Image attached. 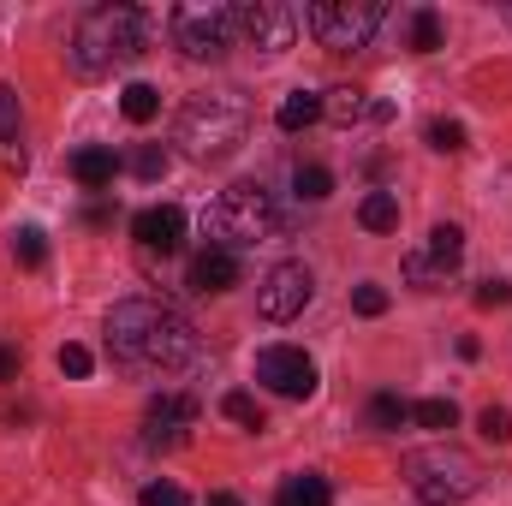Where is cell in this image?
<instances>
[{
  "label": "cell",
  "mask_w": 512,
  "mask_h": 506,
  "mask_svg": "<svg viewBox=\"0 0 512 506\" xmlns=\"http://www.w3.org/2000/svg\"><path fill=\"white\" fill-rule=\"evenodd\" d=\"M12 256H18L24 268H42V262H48V239H42V227H24V233L12 239Z\"/></svg>",
  "instance_id": "484cf974"
},
{
  "label": "cell",
  "mask_w": 512,
  "mask_h": 506,
  "mask_svg": "<svg viewBox=\"0 0 512 506\" xmlns=\"http://www.w3.org/2000/svg\"><path fill=\"white\" fill-rule=\"evenodd\" d=\"M120 114H126L131 126H149V120L161 114V90H155V84H126V96H120Z\"/></svg>",
  "instance_id": "44dd1931"
},
{
  "label": "cell",
  "mask_w": 512,
  "mask_h": 506,
  "mask_svg": "<svg viewBox=\"0 0 512 506\" xmlns=\"http://www.w3.org/2000/svg\"><path fill=\"white\" fill-rule=\"evenodd\" d=\"M292 191H298L304 203H322V197L334 191V173H328V167H298V173H292Z\"/></svg>",
  "instance_id": "d4e9b609"
},
{
  "label": "cell",
  "mask_w": 512,
  "mask_h": 506,
  "mask_svg": "<svg viewBox=\"0 0 512 506\" xmlns=\"http://www.w3.org/2000/svg\"><path fill=\"white\" fill-rule=\"evenodd\" d=\"M477 304H483V310H501V304H512V286L507 280H483V286H477Z\"/></svg>",
  "instance_id": "836d02e7"
},
{
  "label": "cell",
  "mask_w": 512,
  "mask_h": 506,
  "mask_svg": "<svg viewBox=\"0 0 512 506\" xmlns=\"http://www.w3.org/2000/svg\"><path fill=\"white\" fill-rule=\"evenodd\" d=\"M316 120H322V96H316V90H292V96L280 102V114H274L280 131H304V126H316Z\"/></svg>",
  "instance_id": "ac0fdd59"
},
{
  "label": "cell",
  "mask_w": 512,
  "mask_h": 506,
  "mask_svg": "<svg viewBox=\"0 0 512 506\" xmlns=\"http://www.w3.org/2000/svg\"><path fill=\"white\" fill-rule=\"evenodd\" d=\"M274 506H334V489H328V477L298 471V477H286V483H280Z\"/></svg>",
  "instance_id": "e0dca14e"
},
{
  "label": "cell",
  "mask_w": 512,
  "mask_h": 506,
  "mask_svg": "<svg viewBox=\"0 0 512 506\" xmlns=\"http://www.w3.org/2000/svg\"><path fill=\"white\" fill-rule=\"evenodd\" d=\"M191 423H197V399H185V393H161V399L143 411V447L173 453V447L191 441Z\"/></svg>",
  "instance_id": "7c38bea8"
},
{
  "label": "cell",
  "mask_w": 512,
  "mask_h": 506,
  "mask_svg": "<svg viewBox=\"0 0 512 506\" xmlns=\"http://www.w3.org/2000/svg\"><path fill=\"white\" fill-rule=\"evenodd\" d=\"M137 506H191V495H185L179 483H143Z\"/></svg>",
  "instance_id": "f546056e"
},
{
  "label": "cell",
  "mask_w": 512,
  "mask_h": 506,
  "mask_svg": "<svg viewBox=\"0 0 512 506\" xmlns=\"http://www.w3.org/2000/svg\"><path fill=\"white\" fill-rule=\"evenodd\" d=\"M18 376V352H12V346H0V381H12Z\"/></svg>",
  "instance_id": "e575fe53"
},
{
  "label": "cell",
  "mask_w": 512,
  "mask_h": 506,
  "mask_svg": "<svg viewBox=\"0 0 512 506\" xmlns=\"http://www.w3.org/2000/svg\"><path fill=\"white\" fill-rule=\"evenodd\" d=\"M358 221H364L370 233H393V227H399V197H393V191H370V197L358 203Z\"/></svg>",
  "instance_id": "ffe728a7"
},
{
  "label": "cell",
  "mask_w": 512,
  "mask_h": 506,
  "mask_svg": "<svg viewBox=\"0 0 512 506\" xmlns=\"http://www.w3.org/2000/svg\"><path fill=\"white\" fill-rule=\"evenodd\" d=\"M209 506H245V501H239V495H227V489H221V495H209Z\"/></svg>",
  "instance_id": "d590c367"
},
{
  "label": "cell",
  "mask_w": 512,
  "mask_h": 506,
  "mask_svg": "<svg viewBox=\"0 0 512 506\" xmlns=\"http://www.w3.org/2000/svg\"><path fill=\"white\" fill-rule=\"evenodd\" d=\"M429 143H435L441 155H453V149H465V126H459V120H429Z\"/></svg>",
  "instance_id": "4dcf8cb0"
},
{
  "label": "cell",
  "mask_w": 512,
  "mask_h": 506,
  "mask_svg": "<svg viewBox=\"0 0 512 506\" xmlns=\"http://www.w3.org/2000/svg\"><path fill=\"white\" fill-rule=\"evenodd\" d=\"M256 381L280 399H310L316 393V358L304 346H262L256 352Z\"/></svg>",
  "instance_id": "9c48e42d"
},
{
  "label": "cell",
  "mask_w": 512,
  "mask_h": 506,
  "mask_svg": "<svg viewBox=\"0 0 512 506\" xmlns=\"http://www.w3.org/2000/svg\"><path fill=\"white\" fill-rule=\"evenodd\" d=\"M459 262H465V233H459L453 221H441V227L429 233V245L405 251V286H417V292H441V286L459 274Z\"/></svg>",
  "instance_id": "ba28073f"
},
{
  "label": "cell",
  "mask_w": 512,
  "mask_h": 506,
  "mask_svg": "<svg viewBox=\"0 0 512 506\" xmlns=\"http://www.w3.org/2000/svg\"><path fill=\"white\" fill-rule=\"evenodd\" d=\"M405 483H411V495L423 506H459L483 489V465H477L465 447L435 441V447H417V453L405 459Z\"/></svg>",
  "instance_id": "5b68a950"
},
{
  "label": "cell",
  "mask_w": 512,
  "mask_h": 506,
  "mask_svg": "<svg viewBox=\"0 0 512 506\" xmlns=\"http://www.w3.org/2000/svg\"><path fill=\"white\" fill-rule=\"evenodd\" d=\"M304 18H310V30H316L322 48L352 54V48H370V36H376V24H382L387 12L376 0H316Z\"/></svg>",
  "instance_id": "52a82bcc"
},
{
  "label": "cell",
  "mask_w": 512,
  "mask_h": 506,
  "mask_svg": "<svg viewBox=\"0 0 512 506\" xmlns=\"http://www.w3.org/2000/svg\"><path fill=\"white\" fill-rule=\"evenodd\" d=\"M131 173H137V179H161V173H167V149H161V143H143V149L131 155Z\"/></svg>",
  "instance_id": "f1b7e54d"
},
{
  "label": "cell",
  "mask_w": 512,
  "mask_h": 506,
  "mask_svg": "<svg viewBox=\"0 0 512 506\" xmlns=\"http://www.w3.org/2000/svg\"><path fill=\"white\" fill-rule=\"evenodd\" d=\"M286 233V215H280V203L262 191V185H233V191H221V203L209 209V239H215V251H251V245H274Z\"/></svg>",
  "instance_id": "277c9868"
},
{
  "label": "cell",
  "mask_w": 512,
  "mask_h": 506,
  "mask_svg": "<svg viewBox=\"0 0 512 506\" xmlns=\"http://www.w3.org/2000/svg\"><path fill=\"white\" fill-rule=\"evenodd\" d=\"M108 352L126 370H185L197 358V328L161 298H126L108 310Z\"/></svg>",
  "instance_id": "6da1fadb"
},
{
  "label": "cell",
  "mask_w": 512,
  "mask_h": 506,
  "mask_svg": "<svg viewBox=\"0 0 512 506\" xmlns=\"http://www.w3.org/2000/svg\"><path fill=\"white\" fill-rule=\"evenodd\" d=\"M131 233H137V245L143 251H179L185 245V209L179 203H155V209H143L137 221H131Z\"/></svg>",
  "instance_id": "4fadbf2b"
},
{
  "label": "cell",
  "mask_w": 512,
  "mask_h": 506,
  "mask_svg": "<svg viewBox=\"0 0 512 506\" xmlns=\"http://www.w3.org/2000/svg\"><path fill=\"white\" fill-rule=\"evenodd\" d=\"M477 429H483V441L507 447V441H512V411H507V405H489V411L477 417Z\"/></svg>",
  "instance_id": "4316f807"
},
{
  "label": "cell",
  "mask_w": 512,
  "mask_h": 506,
  "mask_svg": "<svg viewBox=\"0 0 512 506\" xmlns=\"http://www.w3.org/2000/svg\"><path fill=\"white\" fill-rule=\"evenodd\" d=\"M239 280H245V262L233 251H215V245H209V251L191 262V286H197V292H233Z\"/></svg>",
  "instance_id": "5bb4252c"
},
{
  "label": "cell",
  "mask_w": 512,
  "mask_h": 506,
  "mask_svg": "<svg viewBox=\"0 0 512 506\" xmlns=\"http://www.w3.org/2000/svg\"><path fill=\"white\" fill-rule=\"evenodd\" d=\"M411 48H417V54H435V48H441V18H435L429 6L411 12Z\"/></svg>",
  "instance_id": "cb8c5ba5"
},
{
  "label": "cell",
  "mask_w": 512,
  "mask_h": 506,
  "mask_svg": "<svg viewBox=\"0 0 512 506\" xmlns=\"http://www.w3.org/2000/svg\"><path fill=\"white\" fill-rule=\"evenodd\" d=\"M114 173H120V155H114V149H102V143L72 155V179H78L84 191H108V185H114Z\"/></svg>",
  "instance_id": "2e32d148"
},
{
  "label": "cell",
  "mask_w": 512,
  "mask_h": 506,
  "mask_svg": "<svg viewBox=\"0 0 512 506\" xmlns=\"http://www.w3.org/2000/svg\"><path fill=\"white\" fill-rule=\"evenodd\" d=\"M352 310H358V316H382V310H387V292L376 286V280H364V286L352 292Z\"/></svg>",
  "instance_id": "d6a6232c"
},
{
  "label": "cell",
  "mask_w": 512,
  "mask_h": 506,
  "mask_svg": "<svg viewBox=\"0 0 512 506\" xmlns=\"http://www.w3.org/2000/svg\"><path fill=\"white\" fill-rule=\"evenodd\" d=\"M137 48H143V12L137 6H90L84 18H78V30H72V72L78 78H108V72H120L126 60H137Z\"/></svg>",
  "instance_id": "3957f363"
},
{
  "label": "cell",
  "mask_w": 512,
  "mask_h": 506,
  "mask_svg": "<svg viewBox=\"0 0 512 506\" xmlns=\"http://www.w3.org/2000/svg\"><path fill=\"white\" fill-rule=\"evenodd\" d=\"M364 114H370L364 90H328V96H322V120H334V126H358Z\"/></svg>",
  "instance_id": "d6986e66"
},
{
  "label": "cell",
  "mask_w": 512,
  "mask_h": 506,
  "mask_svg": "<svg viewBox=\"0 0 512 506\" xmlns=\"http://www.w3.org/2000/svg\"><path fill=\"white\" fill-rule=\"evenodd\" d=\"M411 423H423V429H453V423H459V405H453V399H417V405H411Z\"/></svg>",
  "instance_id": "7402d4cb"
},
{
  "label": "cell",
  "mask_w": 512,
  "mask_h": 506,
  "mask_svg": "<svg viewBox=\"0 0 512 506\" xmlns=\"http://www.w3.org/2000/svg\"><path fill=\"white\" fill-rule=\"evenodd\" d=\"M0 167L24 173V114H18V96L6 84H0Z\"/></svg>",
  "instance_id": "9a60e30c"
},
{
  "label": "cell",
  "mask_w": 512,
  "mask_h": 506,
  "mask_svg": "<svg viewBox=\"0 0 512 506\" xmlns=\"http://www.w3.org/2000/svg\"><path fill=\"white\" fill-rule=\"evenodd\" d=\"M310 292H316V280H310L304 262H274V268L262 274V286H256V310H262L268 322H292V316H304Z\"/></svg>",
  "instance_id": "30bf717a"
},
{
  "label": "cell",
  "mask_w": 512,
  "mask_h": 506,
  "mask_svg": "<svg viewBox=\"0 0 512 506\" xmlns=\"http://www.w3.org/2000/svg\"><path fill=\"white\" fill-rule=\"evenodd\" d=\"M251 137V102L239 90H197L185 96L179 120H173V143L185 161H227L239 143Z\"/></svg>",
  "instance_id": "7a4b0ae2"
},
{
  "label": "cell",
  "mask_w": 512,
  "mask_h": 506,
  "mask_svg": "<svg viewBox=\"0 0 512 506\" xmlns=\"http://www.w3.org/2000/svg\"><path fill=\"white\" fill-rule=\"evenodd\" d=\"M233 12H239V36L262 54H286L292 36H298V12L286 0H251V6H233Z\"/></svg>",
  "instance_id": "8fae6325"
},
{
  "label": "cell",
  "mask_w": 512,
  "mask_h": 506,
  "mask_svg": "<svg viewBox=\"0 0 512 506\" xmlns=\"http://www.w3.org/2000/svg\"><path fill=\"white\" fill-rule=\"evenodd\" d=\"M90 364H96V358H90V346H60V376L84 381V376H90Z\"/></svg>",
  "instance_id": "1f68e13d"
},
{
  "label": "cell",
  "mask_w": 512,
  "mask_h": 506,
  "mask_svg": "<svg viewBox=\"0 0 512 506\" xmlns=\"http://www.w3.org/2000/svg\"><path fill=\"white\" fill-rule=\"evenodd\" d=\"M239 36V12L221 6V0H191V6H173V48L185 60H221Z\"/></svg>",
  "instance_id": "8992f818"
},
{
  "label": "cell",
  "mask_w": 512,
  "mask_h": 506,
  "mask_svg": "<svg viewBox=\"0 0 512 506\" xmlns=\"http://www.w3.org/2000/svg\"><path fill=\"white\" fill-rule=\"evenodd\" d=\"M399 423H411V405L399 393H376L370 399V429H399Z\"/></svg>",
  "instance_id": "603a6c76"
},
{
  "label": "cell",
  "mask_w": 512,
  "mask_h": 506,
  "mask_svg": "<svg viewBox=\"0 0 512 506\" xmlns=\"http://www.w3.org/2000/svg\"><path fill=\"white\" fill-rule=\"evenodd\" d=\"M221 411H227L233 423H245V429H262V405H256L251 393H227V399H221Z\"/></svg>",
  "instance_id": "83f0119b"
}]
</instances>
